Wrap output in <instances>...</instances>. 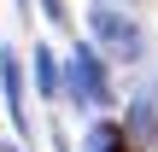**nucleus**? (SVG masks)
Masks as SVG:
<instances>
[{
    "label": "nucleus",
    "mask_w": 158,
    "mask_h": 152,
    "mask_svg": "<svg viewBox=\"0 0 158 152\" xmlns=\"http://www.w3.org/2000/svg\"><path fill=\"white\" fill-rule=\"evenodd\" d=\"M64 88H70V100L76 105H111V82H106V64H100V53L94 47H76L70 59H64Z\"/></svg>",
    "instance_id": "obj_1"
},
{
    "label": "nucleus",
    "mask_w": 158,
    "mask_h": 152,
    "mask_svg": "<svg viewBox=\"0 0 158 152\" xmlns=\"http://www.w3.org/2000/svg\"><path fill=\"white\" fill-rule=\"evenodd\" d=\"M88 23H94V35H100L106 53H117V59H135V53H141V23H135L129 12H117L111 0H100V6L88 12Z\"/></svg>",
    "instance_id": "obj_2"
},
{
    "label": "nucleus",
    "mask_w": 158,
    "mask_h": 152,
    "mask_svg": "<svg viewBox=\"0 0 158 152\" xmlns=\"http://www.w3.org/2000/svg\"><path fill=\"white\" fill-rule=\"evenodd\" d=\"M0 82H6V105H12L18 135H29V111H23V70H18V59H12V53H0Z\"/></svg>",
    "instance_id": "obj_3"
},
{
    "label": "nucleus",
    "mask_w": 158,
    "mask_h": 152,
    "mask_svg": "<svg viewBox=\"0 0 158 152\" xmlns=\"http://www.w3.org/2000/svg\"><path fill=\"white\" fill-rule=\"evenodd\" d=\"M88 152H135V141H129L117 123H100V129L88 135Z\"/></svg>",
    "instance_id": "obj_4"
},
{
    "label": "nucleus",
    "mask_w": 158,
    "mask_h": 152,
    "mask_svg": "<svg viewBox=\"0 0 158 152\" xmlns=\"http://www.w3.org/2000/svg\"><path fill=\"white\" fill-rule=\"evenodd\" d=\"M35 82H41V94H53V88H59V64H53V53H47V47H35Z\"/></svg>",
    "instance_id": "obj_5"
},
{
    "label": "nucleus",
    "mask_w": 158,
    "mask_h": 152,
    "mask_svg": "<svg viewBox=\"0 0 158 152\" xmlns=\"http://www.w3.org/2000/svg\"><path fill=\"white\" fill-rule=\"evenodd\" d=\"M41 6H47V18H53V23H70V12H64V0H41Z\"/></svg>",
    "instance_id": "obj_6"
},
{
    "label": "nucleus",
    "mask_w": 158,
    "mask_h": 152,
    "mask_svg": "<svg viewBox=\"0 0 158 152\" xmlns=\"http://www.w3.org/2000/svg\"><path fill=\"white\" fill-rule=\"evenodd\" d=\"M0 152H18V146H0Z\"/></svg>",
    "instance_id": "obj_7"
}]
</instances>
